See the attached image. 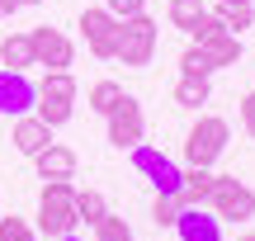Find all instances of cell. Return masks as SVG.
Returning <instances> with one entry per match:
<instances>
[{"instance_id":"25","label":"cell","mask_w":255,"mask_h":241,"mask_svg":"<svg viewBox=\"0 0 255 241\" xmlns=\"http://www.w3.org/2000/svg\"><path fill=\"white\" fill-rule=\"evenodd\" d=\"M180 76H213V66H208V57H203L199 47H189V52L180 57Z\"/></svg>"},{"instance_id":"29","label":"cell","mask_w":255,"mask_h":241,"mask_svg":"<svg viewBox=\"0 0 255 241\" xmlns=\"http://www.w3.org/2000/svg\"><path fill=\"white\" fill-rule=\"evenodd\" d=\"M57 241H85V237H76V232H66V237H57Z\"/></svg>"},{"instance_id":"23","label":"cell","mask_w":255,"mask_h":241,"mask_svg":"<svg viewBox=\"0 0 255 241\" xmlns=\"http://www.w3.org/2000/svg\"><path fill=\"white\" fill-rule=\"evenodd\" d=\"M175 218H180V199H175V194H156L151 223H156V227H175Z\"/></svg>"},{"instance_id":"32","label":"cell","mask_w":255,"mask_h":241,"mask_svg":"<svg viewBox=\"0 0 255 241\" xmlns=\"http://www.w3.org/2000/svg\"><path fill=\"white\" fill-rule=\"evenodd\" d=\"M237 241H255V237H237Z\"/></svg>"},{"instance_id":"22","label":"cell","mask_w":255,"mask_h":241,"mask_svg":"<svg viewBox=\"0 0 255 241\" xmlns=\"http://www.w3.org/2000/svg\"><path fill=\"white\" fill-rule=\"evenodd\" d=\"M218 19H222V28H227V33H246V28H251V5H218Z\"/></svg>"},{"instance_id":"5","label":"cell","mask_w":255,"mask_h":241,"mask_svg":"<svg viewBox=\"0 0 255 241\" xmlns=\"http://www.w3.org/2000/svg\"><path fill=\"white\" fill-rule=\"evenodd\" d=\"M156 38H161L156 33V19L151 14H132V19L119 24V52L114 57H119L123 66H137V71H142V66L156 57Z\"/></svg>"},{"instance_id":"1","label":"cell","mask_w":255,"mask_h":241,"mask_svg":"<svg viewBox=\"0 0 255 241\" xmlns=\"http://www.w3.org/2000/svg\"><path fill=\"white\" fill-rule=\"evenodd\" d=\"M76 185L71 180H43V194H38V232L43 237H66L76 232Z\"/></svg>"},{"instance_id":"3","label":"cell","mask_w":255,"mask_h":241,"mask_svg":"<svg viewBox=\"0 0 255 241\" xmlns=\"http://www.w3.org/2000/svg\"><path fill=\"white\" fill-rule=\"evenodd\" d=\"M203 208H213V218H222V223H246V218H255V189L237 175H213Z\"/></svg>"},{"instance_id":"10","label":"cell","mask_w":255,"mask_h":241,"mask_svg":"<svg viewBox=\"0 0 255 241\" xmlns=\"http://www.w3.org/2000/svg\"><path fill=\"white\" fill-rule=\"evenodd\" d=\"M38 104V85L24 71H0V114L5 119H24Z\"/></svg>"},{"instance_id":"9","label":"cell","mask_w":255,"mask_h":241,"mask_svg":"<svg viewBox=\"0 0 255 241\" xmlns=\"http://www.w3.org/2000/svg\"><path fill=\"white\" fill-rule=\"evenodd\" d=\"M28 38H33V66H47V71H71V57H76V47H71V38H66L62 28H47V24H38Z\"/></svg>"},{"instance_id":"13","label":"cell","mask_w":255,"mask_h":241,"mask_svg":"<svg viewBox=\"0 0 255 241\" xmlns=\"http://www.w3.org/2000/svg\"><path fill=\"white\" fill-rule=\"evenodd\" d=\"M33 166H38V180H71L76 175V151L62 147V142H52L47 151L33 156Z\"/></svg>"},{"instance_id":"16","label":"cell","mask_w":255,"mask_h":241,"mask_svg":"<svg viewBox=\"0 0 255 241\" xmlns=\"http://www.w3.org/2000/svg\"><path fill=\"white\" fill-rule=\"evenodd\" d=\"M0 62H5V71L33 66V38H28V33H9L5 43H0Z\"/></svg>"},{"instance_id":"17","label":"cell","mask_w":255,"mask_h":241,"mask_svg":"<svg viewBox=\"0 0 255 241\" xmlns=\"http://www.w3.org/2000/svg\"><path fill=\"white\" fill-rule=\"evenodd\" d=\"M208 76H180V85H175V104L180 109H199V104H208Z\"/></svg>"},{"instance_id":"14","label":"cell","mask_w":255,"mask_h":241,"mask_svg":"<svg viewBox=\"0 0 255 241\" xmlns=\"http://www.w3.org/2000/svg\"><path fill=\"white\" fill-rule=\"evenodd\" d=\"M194 47L208 57L213 71H222V66H237V62H241V38H237V33H213V38H203V43H194Z\"/></svg>"},{"instance_id":"18","label":"cell","mask_w":255,"mask_h":241,"mask_svg":"<svg viewBox=\"0 0 255 241\" xmlns=\"http://www.w3.org/2000/svg\"><path fill=\"white\" fill-rule=\"evenodd\" d=\"M109 213V204H104V194L100 189H76V218H81V223H100V218Z\"/></svg>"},{"instance_id":"30","label":"cell","mask_w":255,"mask_h":241,"mask_svg":"<svg viewBox=\"0 0 255 241\" xmlns=\"http://www.w3.org/2000/svg\"><path fill=\"white\" fill-rule=\"evenodd\" d=\"M222 5H251V0H222Z\"/></svg>"},{"instance_id":"8","label":"cell","mask_w":255,"mask_h":241,"mask_svg":"<svg viewBox=\"0 0 255 241\" xmlns=\"http://www.w3.org/2000/svg\"><path fill=\"white\" fill-rule=\"evenodd\" d=\"M132 170L151 180V189H156V194H180L184 170L175 166L165 151H156V147H146V142H137V147H132Z\"/></svg>"},{"instance_id":"4","label":"cell","mask_w":255,"mask_h":241,"mask_svg":"<svg viewBox=\"0 0 255 241\" xmlns=\"http://www.w3.org/2000/svg\"><path fill=\"white\" fill-rule=\"evenodd\" d=\"M227 142H232L227 119H218V114H203V119L189 128V137H184V161H189V166H213V161L227 151Z\"/></svg>"},{"instance_id":"11","label":"cell","mask_w":255,"mask_h":241,"mask_svg":"<svg viewBox=\"0 0 255 241\" xmlns=\"http://www.w3.org/2000/svg\"><path fill=\"white\" fill-rule=\"evenodd\" d=\"M175 232H180V241H222V218H213V208L194 204V208H180Z\"/></svg>"},{"instance_id":"28","label":"cell","mask_w":255,"mask_h":241,"mask_svg":"<svg viewBox=\"0 0 255 241\" xmlns=\"http://www.w3.org/2000/svg\"><path fill=\"white\" fill-rule=\"evenodd\" d=\"M14 9H24V5H19V0H0V19H9Z\"/></svg>"},{"instance_id":"2","label":"cell","mask_w":255,"mask_h":241,"mask_svg":"<svg viewBox=\"0 0 255 241\" xmlns=\"http://www.w3.org/2000/svg\"><path fill=\"white\" fill-rule=\"evenodd\" d=\"M33 114L47 123V128H62V123H71L76 114V76L71 71H47L43 85H38V104Z\"/></svg>"},{"instance_id":"19","label":"cell","mask_w":255,"mask_h":241,"mask_svg":"<svg viewBox=\"0 0 255 241\" xmlns=\"http://www.w3.org/2000/svg\"><path fill=\"white\" fill-rule=\"evenodd\" d=\"M203 14H208V9H203V0H170V24L180 28V33H189Z\"/></svg>"},{"instance_id":"31","label":"cell","mask_w":255,"mask_h":241,"mask_svg":"<svg viewBox=\"0 0 255 241\" xmlns=\"http://www.w3.org/2000/svg\"><path fill=\"white\" fill-rule=\"evenodd\" d=\"M19 5H43V0H19Z\"/></svg>"},{"instance_id":"12","label":"cell","mask_w":255,"mask_h":241,"mask_svg":"<svg viewBox=\"0 0 255 241\" xmlns=\"http://www.w3.org/2000/svg\"><path fill=\"white\" fill-rule=\"evenodd\" d=\"M14 151L19 156H38V151H47L52 147V128H47L38 114H24V119H14Z\"/></svg>"},{"instance_id":"6","label":"cell","mask_w":255,"mask_h":241,"mask_svg":"<svg viewBox=\"0 0 255 241\" xmlns=\"http://www.w3.org/2000/svg\"><path fill=\"white\" fill-rule=\"evenodd\" d=\"M104 119H109V142H114L119 151H132L137 142H142V132H146L142 100H137V95H128V90H123V100L114 104V109L104 114Z\"/></svg>"},{"instance_id":"24","label":"cell","mask_w":255,"mask_h":241,"mask_svg":"<svg viewBox=\"0 0 255 241\" xmlns=\"http://www.w3.org/2000/svg\"><path fill=\"white\" fill-rule=\"evenodd\" d=\"M0 241H38V232L24 223V218H14V213H0Z\"/></svg>"},{"instance_id":"7","label":"cell","mask_w":255,"mask_h":241,"mask_svg":"<svg viewBox=\"0 0 255 241\" xmlns=\"http://www.w3.org/2000/svg\"><path fill=\"white\" fill-rule=\"evenodd\" d=\"M119 24L123 19H114L104 5L81 9V38H85V47H90V57L114 62V52H119Z\"/></svg>"},{"instance_id":"15","label":"cell","mask_w":255,"mask_h":241,"mask_svg":"<svg viewBox=\"0 0 255 241\" xmlns=\"http://www.w3.org/2000/svg\"><path fill=\"white\" fill-rule=\"evenodd\" d=\"M208 189H213V170L208 166H189L184 170V180H180V208H194V204H203L208 199Z\"/></svg>"},{"instance_id":"27","label":"cell","mask_w":255,"mask_h":241,"mask_svg":"<svg viewBox=\"0 0 255 241\" xmlns=\"http://www.w3.org/2000/svg\"><path fill=\"white\" fill-rule=\"evenodd\" d=\"M241 128H246V137L255 142V90L241 100Z\"/></svg>"},{"instance_id":"21","label":"cell","mask_w":255,"mask_h":241,"mask_svg":"<svg viewBox=\"0 0 255 241\" xmlns=\"http://www.w3.org/2000/svg\"><path fill=\"white\" fill-rule=\"evenodd\" d=\"M95 241H137V237H132V227H128L119 213H104L100 223H95Z\"/></svg>"},{"instance_id":"20","label":"cell","mask_w":255,"mask_h":241,"mask_svg":"<svg viewBox=\"0 0 255 241\" xmlns=\"http://www.w3.org/2000/svg\"><path fill=\"white\" fill-rule=\"evenodd\" d=\"M119 100H123V85H119V81H95V85H90V109H95V114H109Z\"/></svg>"},{"instance_id":"26","label":"cell","mask_w":255,"mask_h":241,"mask_svg":"<svg viewBox=\"0 0 255 241\" xmlns=\"http://www.w3.org/2000/svg\"><path fill=\"white\" fill-rule=\"evenodd\" d=\"M114 19H132V14H146V0H104Z\"/></svg>"}]
</instances>
